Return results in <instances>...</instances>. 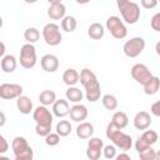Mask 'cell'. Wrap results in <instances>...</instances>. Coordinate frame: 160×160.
<instances>
[{
    "label": "cell",
    "instance_id": "1",
    "mask_svg": "<svg viewBox=\"0 0 160 160\" xmlns=\"http://www.w3.org/2000/svg\"><path fill=\"white\" fill-rule=\"evenodd\" d=\"M105 134H106V138L112 141V145L115 148H118V149H120L122 151H128V150L131 149V146H132V138L129 134L124 132L118 126H115L111 121L108 124Z\"/></svg>",
    "mask_w": 160,
    "mask_h": 160
},
{
    "label": "cell",
    "instance_id": "2",
    "mask_svg": "<svg viewBox=\"0 0 160 160\" xmlns=\"http://www.w3.org/2000/svg\"><path fill=\"white\" fill-rule=\"evenodd\" d=\"M11 150L15 160H32L34 151L24 136H15L11 141Z\"/></svg>",
    "mask_w": 160,
    "mask_h": 160
},
{
    "label": "cell",
    "instance_id": "3",
    "mask_svg": "<svg viewBox=\"0 0 160 160\" xmlns=\"http://www.w3.org/2000/svg\"><path fill=\"white\" fill-rule=\"evenodd\" d=\"M105 26H106V30H109L111 36L115 38V39L121 40V39H125L126 35H128V29H126L124 21L116 15L109 16L108 20H106Z\"/></svg>",
    "mask_w": 160,
    "mask_h": 160
},
{
    "label": "cell",
    "instance_id": "4",
    "mask_svg": "<svg viewBox=\"0 0 160 160\" xmlns=\"http://www.w3.org/2000/svg\"><path fill=\"white\" fill-rule=\"evenodd\" d=\"M20 65L24 69H32L36 65L38 58H36V49L34 44L26 42L20 49Z\"/></svg>",
    "mask_w": 160,
    "mask_h": 160
},
{
    "label": "cell",
    "instance_id": "5",
    "mask_svg": "<svg viewBox=\"0 0 160 160\" xmlns=\"http://www.w3.org/2000/svg\"><path fill=\"white\" fill-rule=\"evenodd\" d=\"M42 38H44V41L50 45V46H56L61 42L62 40V35H61V31H60V26L58 24H54V22H49L46 24L44 28H42Z\"/></svg>",
    "mask_w": 160,
    "mask_h": 160
},
{
    "label": "cell",
    "instance_id": "6",
    "mask_svg": "<svg viewBox=\"0 0 160 160\" xmlns=\"http://www.w3.org/2000/svg\"><path fill=\"white\" fill-rule=\"evenodd\" d=\"M119 11L121 14V20H124L126 24H130V25L136 24L138 20L140 19V15H141L139 5L134 1L126 2L122 8L119 9Z\"/></svg>",
    "mask_w": 160,
    "mask_h": 160
},
{
    "label": "cell",
    "instance_id": "7",
    "mask_svg": "<svg viewBox=\"0 0 160 160\" xmlns=\"http://www.w3.org/2000/svg\"><path fill=\"white\" fill-rule=\"evenodd\" d=\"M144 49H145V40L140 36L131 38L122 46V51L128 58H138L144 51Z\"/></svg>",
    "mask_w": 160,
    "mask_h": 160
},
{
    "label": "cell",
    "instance_id": "8",
    "mask_svg": "<svg viewBox=\"0 0 160 160\" xmlns=\"http://www.w3.org/2000/svg\"><path fill=\"white\" fill-rule=\"evenodd\" d=\"M32 119H34L35 122L39 124V125L51 126V125H52V120H54V115H52V112L48 109V106H45V105H39L35 110H32Z\"/></svg>",
    "mask_w": 160,
    "mask_h": 160
},
{
    "label": "cell",
    "instance_id": "9",
    "mask_svg": "<svg viewBox=\"0 0 160 160\" xmlns=\"http://www.w3.org/2000/svg\"><path fill=\"white\" fill-rule=\"evenodd\" d=\"M130 74H131L132 79L136 82H139L140 85L146 84L152 78V72L144 64H135V65H132V68L130 70Z\"/></svg>",
    "mask_w": 160,
    "mask_h": 160
},
{
    "label": "cell",
    "instance_id": "10",
    "mask_svg": "<svg viewBox=\"0 0 160 160\" xmlns=\"http://www.w3.org/2000/svg\"><path fill=\"white\" fill-rule=\"evenodd\" d=\"M22 95V86L20 84L4 82L0 85V98L4 100H12Z\"/></svg>",
    "mask_w": 160,
    "mask_h": 160
},
{
    "label": "cell",
    "instance_id": "11",
    "mask_svg": "<svg viewBox=\"0 0 160 160\" xmlns=\"http://www.w3.org/2000/svg\"><path fill=\"white\" fill-rule=\"evenodd\" d=\"M40 65L41 69L46 72H55L59 69V59L58 56H55L54 54H45L41 59H40Z\"/></svg>",
    "mask_w": 160,
    "mask_h": 160
},
{
    "label": "cell",
    "instance_id": "12",
    "mask_svg": "<svg viewBox=\"0 0 160 160\" xmlns=\"http://www.w3.org/2000/svg\"><path fill=\"white\" fill-rule=\"evenodd\" d=\"M88 108L80 102H76L74 104L70 110H69V115H70V119L75 122H81L84 120H86L88 118Z\"/></svg>",
    "mask_w": 160,
    "mask_h": 160
},
{
    "label": "cell",
    "instance_id": "13",
    "mask_svg": "<svg viewBox=\"0 0 160 160\" xmlns=\"http://www.w3.org/2000/svg\"><path fill=\"white\" fill-rule=\"evenodd\" d=\"M132 124L136 130H145L151 125V116L148 111H139L134 116Z\"/></svg>",
    "mask_w": 160,
    "mask_h": 160
},
{
    "label": "cell",
    "instance_id": "14",
    "mask_svg": "<svg viewBox=\"0 0 160 160\" xmlns=\"http://www.w3.org/2000/svg\"><path fill=\"white\" fill-rule=\"evenodd\" d=\"M51 106H52V110H51L52 115H55L56 118H64L69 115L70 105L66 99H56Z\"/></svg>",
    "mask_w": 160,
    "mask_h": 160
},
{
    "label": "cell",
    "instance_id": "15",
    "mask_svg": "<svg viewBox=\"0 0 160 160\" xmlns=\"http://www.w3.org/2000/svg\"><path fill=\"white\" fill-rule=\"evenodd\" d=\"M79 81L84 86V89L85 88H89V86H91V85H94L96 82H99L95 72L92 70L88 69V68H85V69H82L80 71V74H79Z\"/></svg>",
    "mask_w": 160,
    "mask_h": 160
},
{
    "label": "cell",
    "instance_id": "16",
    "mask_svg": "<svg viewBox=\"0 0 160 160\" xmlns=\"http://www.w3.org/2000/svg\"><path fill=\"white\" fill-rule=\"evenodd\" d=\"M94 135V125L89 121H81L79 122V125L76 126V136L82 139V140H86L89 138H91Z\"/></svg>",
    "mask_w": 160,
    "mask_h": 160
},
{
    "label": "cell",
    "instance_id": "17",
    "mask_svg": "<svg viewBox=\"0 0 160 160\" xmlns=\"http://www.w3.org/2000/svg\"><path fill=\"white\" fill-rule=\"evenodd\" d=\"M66 15V6L62 2L51 4L48 9V16L52 20H61Z\"/></svg>",
    "mask_w": 160,
    "mask_h": 160
},
{
    "label": "cell",
    "instance_id": "18",
    "mask_svg": "<svg viewBox=\"0 0 160 160\" xmlns=\"http://www.w3.org/2000/svg\"><path fill=\"white\" fill-rule=\"evenodd\" d=\"M16 106H18V110L24 115L32 112V108H34L31 99L26 95H20L19 98H16Z\"/></svg>",
    "mask_w": 160,
    "mask_h": 160
},
{
    "label": "cell",
    "instance_id": "19",
    "mask_svg": "<svg viewBox=\"0 0 160 160\" xmlns=\"http://www.w3.org/2000/svg\"><path fill=\"white\" fill-rule=\"evenodd\" d=\"M16 66H18V61H16V58L14 55H4L1 58L0 68L4 72H6V74L14 72Z\"/></svg>",
    "mask_w": 160,
    "mask_h": 160
},
{
    "label": "cell",
    "instance_id": "20",
    "mask_svg": "<svg viewBox=\"0 0 160 160\" xmlns=\"http://www.w3.org/2000/svg\"><path fill=\"white\" fill-rule=\"evenodd\" d=\"M100 96H101V88H100L99 82H96L89 88H85V98L88 101L96 102L98 100H100Z\"/></svg>",
    "mask_w": 160,
    "mask_h": 160
},
{
    "label": "cell",
    "instance_id": "21",
    "mask_svg": "<svg viewBox=\"0 0 160 160\" xmlns=\"http://www.w3.org/2000/svg\"><path fill=\"white\" fill-rule=\"evenodd\" d=\"M65 96H66V100H68V101L76 104V102H80V101L82 100L84 92H82V90H80L78 86L74 85V86H69V88L66 89Z\"/></svg>",
    "mask_w": 160,
    "mask_h": 160
},
{
    "label": "cell",
    "instance_id": "22",
    "mask_svg": "<svg viewBox=\"0 0 160 160\" xmlns=\"http://www.w3.org/2000/svg\"><path fill=\"white\" fill-rule=\"evenodd\" d=\"M104 34H105V28L100 22H92L89 26V29H88V35L92 40H100V39H102L104 38Z\"/></svg>",
    "mask_w": 160,
    "mask_h": 160
},
{
    "label": "cell",
    "instance_id": "23",
    "mask_svg": "<svg viewBox=\"0 0 160 160\" xmlns=\"http://www.w3.org/2000/svg\"><path fill=\"white\" fill-rule=\"evenodd\" d=\"M62 81L68 86H74L79 82V72L75 69H66L62 74Z\"/></svg>",
    "mask_w": 160,
    "mask_h": 160
},
{
    "label": "cell",
    "instance_id": "24",
    "mask_svg": "<svg viewBox=\"0 0 160 160\" xmlns=\"http://www.w3.org/2000/svg\"><path fill=\"white\" fill-rule=\"evenodd\" d=\"M142 86H144V92L146 95H155V94H158V91L160 89V79L158 76L152 75V78Z\"/></svg>",
    "mask_w": 160,
    "mask_h": 160
},
{
    "label": "cell",
    "instance_id": "25",
    "mask_svg": "<svg viewBox=\"0 0 160 160\" xmlns=\"http://www.w3.org/2000/svg\"><path fill=\"white\" fill-rule=\"evenodd\" d=\"M111 122L115 125V126H118L119 129H124V128H126L128 126V124H129V118H128V115L124 112V111H116V112H114V115H112V118H111Z\"/></svg>",
    "mask_w": 160,
    "mask_h": 160
},
{
    "label": "cell",
    "instance_id": "26",
    "mask_svg": "<svg viewBox=\"0 0 160 160\" xmlns=\"http://www.w3.org/2000/svg\"><path fill=\"white\" fill-rule=\"evenodd\" d=\"M56 100V94L52 90H42L39 94V101L41 105L45 106H50L54 104V101Z\"/></svg>",
    "mask_w": 160,
    "mask_h": 160
},
{
    "label": "cell",
    "instance_id": "27",
    "mask_svg": "<svg viewBox=\"0 0 160 160\" xmlns=\"http://www.w3.org/2000/svg\"><path fill=\"white\" fill-rule=\"evenodd\" d=\"M78 26V21L74 16L71 15H65L62 19H61V29L65 31V32H72Z\"/></svg>",
    "mask_w": 160,
    "mask_h": 160
},
{
    "label": "cell",
    "instance_id": "28",
    "mask_svg": "<svg viewBox=\"0 0 160 160\" xmlns=\"http://www.w3.org/2000/svg\"><path fill=\"white\" fill-rule=\"evenodd\" d=\"M55 130H56V132L60 135V138H65V136L70 135V132H71V130H72V126H71L70 121H68V120H60V121L56 124Z\"/></svg>",
    "mask_w": 160,
    "mask_h": 160
},
{
    "label": "cell",
    "instance_id": "29",
    "mask_svg": "<svg viewBox=\"0 0 160 160\" xmlns=\"http://www.w3.org/2000/svg\"><path fill=\"white\" fill-rule=\"evenodd\" d=\"M101 102L106 110H116V108H118V99L115 95H111V94L102 95Z\"/></svg>",
    "mask_w": 160,
    "mask_h": 160
},
{
    "label": "cell",
    "instance_id": "30",
    "mask_svg": "<svg viewBox=\"0 0 160 160\" xmlns=\"http://www.w3.org/2000/svg\"><path fill=\"white\" fill-rule=\"evenodd\" d=\"M24 39L30 44H35L40 39V31L36 28H28L24 31Z\"/></svg>",
    "mask_w": 160,
    "mask_h": 160
},
{
    "label": "cell",
    "instance_id": "31",
    "mask_svg": "<svg viewBox=\"0 0 160 160\" xmlns=\"http://www.w3.org/2000/svg\"><path fill=\"white\" fill-rule=\"evenodd\" d=\"M141 138L150 145V146H152L154 144H156V141H158V139H159V135H158V132L155 131V130H144V132H142V135H141Z\"/></svg>",
    "mask_w": 160,
    "mask_h": 160
},
{
    "label": "cell",
    "instance_id": "32",
    "mask_svg": "<svg viewBox=\"0 0 160 160\" xmlns=\"http://www.w3.org/2000/svg\"><path fill=\"white\" fill-rule=\"evenodd\" d=\"M138 154H139V158H140L141 160H156V159L159 158V155L155 152V150H154L151 146L144 149L142 151H140V152H138Z\"/></svg>",
    "mask_w": 160,
    "mask_h": 160
},
{
    "label": "cell",
    "instance_id": "33",
    "mask_svg": "<svg viewBox=\"0 0 160 160\" xmlns=\"http://www.w3.org/2000/svg\"><path fill=\"white\" fill-rule=\"evenodd\" d=\"M60 142V135L58 132H49L45 136V144L48 146H56Z\"/></svg>",
    "mask_w": 160,
    "mask_h": 160
},
{
    "label": "cell",
    "instance_id": "34",
    "mask_svg": "<svg viewBox=\"0 0 160 160\" xmlns=\"http://www.w3.org/2000/svg\"><path fill=\"white\" fill-rule=\"evenodd\" d=\"M90 140L88 141V148H91V149H96V150H101L102 151V148H104V141L100 139V138H89Z\"/></svg>",
    "mask_w": 160,
    "mask_h": 160
},
{
    "label": "cell",
    "instance_id": "35",
    "mask_svg": "<svg viewBox=\"0 0 160 160\" xmlns=\"http://www.w3.org/2000/svg\"><path fill=\"white\" fill-rule=\"evenodd\" d=\"M102 155L106 159H115L116 156V148L114 145H104L102 148Z\"/></svg>",
    "mask_w": 160,
    "mask_h": 160
},
{
    "label": "cell",
    "instance_id": "36",
    "mask_svg": "<svg viewBox=\"0 0 160 160\" xmlns=\"http://www.w3.org/2000/svg\"><path fill=\"white\" fill-rule=\"evenodd\" d=\"M35 132L39 135V136H42L45 138L49 132H51V126H46V125H39L36 124L35 125Z\"/></svg>",
    "mask_w": 160,
    "mask_h": 160
},
{
    "label": "cell",
    "instance_id": "37",
    "mask_svg": "<svg viewBox=\"0 0 160 160\" xmlns=\"http://www.w3.org/2000/svg\"><path fill=\"white\" fill-rule=\"evenodd\" d=\"M101 155H102L101 150H96V149H91V148L86 149V158L90 160H98V159H100Z\"/></svg>",
    "mask_w": 160,
    "mask_h": 160
},
{
    "label": "cell",
    "instance_id": "38",
    "mask_svg": "<svg viewBox=\"0 0 160 160\" xmlns=\"http://www.w3.org/2000/svg\"><path fill=\"white\" fill-rule=\"evenodd\" d=\"M150 26H151V29H152L154 31H156V32L160 31V12H156V14L151 18V20H150Z\"/></svg>",
    "mask_w": 160,
    "mask_h": 160
},
{
    "label": "cell",
    "instance_id": "39",
    "mask_svg": "<svg viewBox=\"0 0 160 160\" xmlns=\"http://www.w3.org/2000/svg\"><path fill=\"white\" fill-rule=\"evenodd\" d=\"M149 146H150V145H149L141 136H139V138L136 139V141H135V149H136L138 152L142 151L144 149H146V148H149Z\"/></svg>",
    "mask_w": 160,
    "mask_h": 160
},
{
    "label": "cell",
    "instance_id": "40",
    "mask_svg": "<svg viewBox=\"0 0 160 160\" xmlns=\"http://www.w3.org/2000/svg\"><path fill=\"white\" fill-rule=\"evenodd\" d=\"M140 4L144 9H154L156 5H158V0H140Z\"/></svg>",
    "mask_w": 160,
    "mask_h": 160
},
{
    "label": "cell",
    "instance_id": "41",
    "mask_svg": "<svg viewBox=\"0 0 160 160\" xmlns=\"http://www.w3.org/2000/svg\"><path fill=\"white\" fill-rule=\"evenodd\" d=\"M9 150V142L8 140L0 134V154H5Z\"/></svg>",
    "mask_w": 160,
    "mask_h": 160
},
{
    "label": "cell",
    "instance_id": "42",
    "mask_svg": "<svg viewBox=\"0 0 160 160\" xmlns=\"http://www.w3.org/2000/svg\"><path fill=\"white\" fill-rule=\"evenodd\" d=\"M150 112L154 116H160V101H155L151 106H150Z\"/></svg>",
    "mask_w": 160,
    "mask_h": 160
},
{
    "label": "cell",
    "instance_id": "43",
    "mask_svg": "<svg viewBox=\"0 0 160 160\" xmlns=\"http://www.w3.org/2000/svg\"><path fill=\"white\" fill-rule=\"evenodd\" d=\"M115 159H116V160H131V156H130L126 151H122V152H120L119 155H116Z\"/></svg>",
    "mask_w": 160,
    "mask_h": 160
},
{
    "label": "cell",
    "instance_id": "44",
    "mask_svg": "<svg viewBox=\"0 0 160 160\" xmlns=\"http://www.w3.org/2000/svg\"><path fill=\"white\" fill-rule=\"evenodd\" d=\"M5 122H6V116L2 111H0V128H2L5 125Z\"/></svg>",
    "mask_w": 160,
    "mask_h": 160
},
{
    "label": "cell",
    "instance_id": "45",
    "mask_svg": "<svg viewBox=\"0 0 160 160\" xmlns=\"http://www.w3.org/2000/svg\"><path fill=\"white\" fill-rule=\"evenodd\" d=\"M5 51H6V46H5V44L2 41H0V59L5 55Z\"/></svg>",
    "mask_w": 160,
    "mask_h": 160
},
{
    "label": "cell",
    "instance_id": "46",
    "mask_svg": "<svg viewBox=\"0 0 160 160\" xmlns=\"http://www.w3.org/2000/svg\"><path fill=\"white\" fill-rule=\"evenodd\" d=\"M116 1V5H118V9H120V8H122L126 2H129L130 0H115Z\"/></svg>",
    "mask_w": 160,
    "mask_h": 160
},
{
    "label": "cell",
    "instance_id": "47",
    "mask_svg": "<svg viewBox=\"0 0 160 160\" xmlns=\"http://www.w3.org/2000/svg\"><path fill=\"white\" fill-rule=\"evenodd\" d=\"M78 4H80V5H85V4H89L91 0H75Z\"/></svg>",
    "mask_w": 160,
    "mask_h": 160
},
{
    "label": "cell",
    "instance_id": "48",
    "mask_svg": "<svg viewBox=\"0 0 160 160\" xmlns=\"http://www.w3.org/2000/svg\"><path fill=\"white\" fill-rule=\"evenodd\" d=\"M46 1H48L50 5H51V4H59V2H62V0H46Z\"/></svg>",
    "mask_w": 160,
    "mask_h": 160
},
{
    "label": "cell",
    "instance_id": "49",
    "mask_svg": "<svg viewBox=\"0 0 160 160\" xmlns=\"http://www.w3.org/2000/svg\"><path fill=\"white\" fill-rule=\"evenodd\" d=\"M24 1H25L26 4H35L38 0H24Z\"/></svg>",
    "mask_w": 160,
    "mask_h": 160
},
{
    "label": "cell",
    "instance_id": "50",
    "mask_svg": "<svg viewBox=\"0 0 160 160\" xmlns=\"http://www.w3.org/2000/svg\"><path fill=\"white\" fill-rule=\"evenodd\" d=\"M2 24H4V20H2V18L0 16V30H1V28H2Z\"/></svg>",
    "mask_w": 160,
    "mask_h": 160
}]
</instances>
